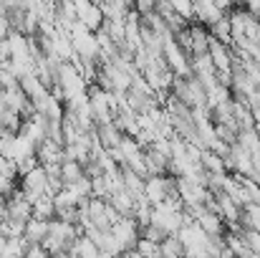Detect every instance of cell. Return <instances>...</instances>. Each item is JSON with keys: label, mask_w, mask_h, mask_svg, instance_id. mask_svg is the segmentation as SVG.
I'll return each instance as SVG.
<instances>
[{"label": "cell", "mask_w": 260, "mask_h": 258, "mask_svg": "<svg viewBox=\"0 0 260 258\" xmlns=\"http://www.w3.org/2000/svg\"><path fill=\"white\" fill-rule=\"evenodd\" d=\"M13 192H15V190H13V180H8V177H0V200H8Z\"/></svg>", "instance_id": "35"}, {"label": "cell", "mask_w": 260, "mask_h": 258, "mask_svg": "<svg viewBox=\"0 0 260 258\" xmlns=\"http://www.w3.org/2000/svg\"><path fill=\"white\" fill-rule=\"evenodd\" d=\"M137 253L144 258H159V243H154V241H149V238H142V241L137 243Z\"/></svg>", "instance_id": "30"}, {"label": "cell", "mask_w": 260, "mask_h": 258, "mask_svg": "<svg viewBox=\"0 0 260 258\" xmlns=\"http://www.w3.org/2000/svg\"><path fill=\"white\" fill-rule=\"evenodd\" d=\"M210 41H212V36L207 33L205 25H200V23L189 25V59L210 53Z\"/></svg>", "instance_id": "14"}, {"label": "cell", "mask_w": 260, "mask_h": 258, "mask_svg": "<svg viewBox=\"0 0 260 258\" xmlns=\"http://www.w3.org/2000/svg\"><path fill=\"white\" fill-rule=\"evenodd\" d=\"M20 190L25 192V197H28L30 203H36V200H41V197L51 195V190H48V175H46V167H36L33 172H28V175L23 177Z\"/></svg>", "instance_id": "8"}, {"label": "cell", "mask_w": 260, "mask_h": 258, "mask_svg": "<svg viewBox=\"0 0 260 258\" xmlns=\"http://www.w3.org/2000/svg\"><path fill=\"white\" fill-rule=\"evenodd\" d=\"M99 5H101V13H104L106 23H124L134 10L129 3H116V0H106V3H99Z\"/></svg>", "instance_id": "16"}, {"label": "cell", "mask_w": 260, "mask_h": 258, "mask_svg": "<svg viewBox=\"0 0 260 258\" xmlns=\"http://www.w3.org/2000/svg\"><path fill=\"white\" fill-rule=\"evenodd\" d=\"M225 165H228V170H233L238 177H253V155L248 152V150H243L240 145H233L230 147V155H228V160H225Z\"/></svg>", "instance_id": "11"}, {"label": "cell", "mask_w": 260, "mask_h": 258, "mask_svg": "<svg viewBox=\"0 0 260 258\" xmlns=\"http://www.w3.org/2000/svg\"><path fill=\"white\" fill-rule=\"evenodd\" d=\"M165 61L174 74V79H192V66H189V56L187 51H182V46L177 41H167L165 43Z\"/></svg>", "instance_id": "5"}, {"label": "cell", "mask_w": 260, "mask_h": 258, "mask_svg": "<svg viewBox=\"0 0 260 258\" xmlns=\"http://www.w3.org/2000/svg\"><path fill=\"white\" fill-rule=\"evenodd\" d=\"M126 258H144V256H139L137 251H132V253H126Z\"/></svg>", "instance_id": "37"}, {"label": "cell", "mask_w": 260, "mask_h": 258, "mask_svg": "<svg viewBox=\"0 0 260 258\" xmlns=\"http://www.w3.org/2000/svg\"><path fill=\"white\" fill-rule=\"evenodd\" d=\"M61 177H63V185L69 187V185H76V182H81V180H86V167L81 165V162H71V160H66L63 165H61Z\"/></svg>", "instance_id": "20"}, {"label": "cell", "mask_w": 260, "mask_h": 258, "mask_svg": "<svg viewBox=\"0 0 260 258\" xmlns=\"http://www.w3.org/2000/svg\"><path fill=\"white\" fill-rule=\"evenodd\" d=\"M5 43H8V51H10V61H33V56H30V38L28 36H23L18 31H10Z\"/></svg>", "instance_id": "13"}, {"label": "cell", "mask_w": 260, "mask_h": 258, "mask_svg": "<svg viewBox=\"0 0 260 258\" xmlns=\"http://www.w3.org/2000/svg\"><path fill=\"white\" fill-rule=\"evenodd\" d=\"M243 228H250V231H258L260 233V208L258 205H248L243 208Z\"/></svg>", "instance_id": "27"}, {"label": "cell", "mask_w": 260, "mask_h": 258, "mask_svg": "<svg viewBox=\"0 0 260 258\" xmlns=\"http://www.w3.org/2000/svg\"><path fill=\"white\" fill-rule=\"evenodd\" d=\"M88 101H91V114H93V124L101 127V124H111L119 114V106L114 101V94L104 91L101 86H93L88 91Z\"/></svg>", "instance_id": "2"}, {"label": "cell", "mask_w": 260, "mask_h": 258, "mask_svg": "<svg viewBox=\"0 0 260 258\" xmlns=\"http://www.w3.org/2000/svg\"><path fill=\"white\" fill-rule=\"evenodd\" d=\"M74 253L79 258H99V248H96V243L88 238V236H79V241L74 243Z\"/></svg>", "instance_id": "25"}, {"label": "cell", "mask_w": 260, "mask_h": 258, "mask_svg": "<svg viewBox=\"0 0 260 258\" xmlns=\"http://www.w3.org/2000/svg\"><path fill=\"white\" fill-rule=\"evenodd\" d=\"M233 99H235V96H233V89L225 84H217L207 91V106H210V109H217V106H222V104H230Z\"/></svg>", "instance_id": "21"}, {"label": "cell", "mask_w": 260, "mask_h": 258, "mask_svg": "<svg viewBox=\"0 0 260 258\" xmlns=\"http://www.w3.org/2000/svg\"><path fill=\"white\" fill-rule=\"evenodd\" d=\"M238 145H240L243 150H248L250 155H258L260 152V132L255 127L240 129V132H238Z\"/></svg>", "instance_id": "22"}, {"label": "cell", "mask_w": 260, "mask_h": 258, "mask_svg": "<svg viewBox=\"0 0 260 258\" xmlns=\"http://www.w3.org/2000/svg\"><path fill=\"white\" fill-rule=\"evenodd\" d=\"M111 233H114V238L119 241V246H121L126 253L137 251V243L142 241V228H139V223H137L134 218H119V220L111 225Z\"/></svg>", "instance_id": "4"}, {"label": "cell", "mask_w": 260, "mask_h": 258, "mask_svg": "<svg viewBox=\"0 0 260 258\" xmlns=\"http://www.w3.org/2000/svg\"><path fill=\"white\" fill-rule=\"evenodd\" d=\"M15 137L13 132H0V157L5 160H13V152H15Z\"/></svg>", "instance_id": "28"}, {"label": "cell", "mask_w": 260, "mask_h": 258, "mask_svg": "<svg viewBox=\"0 0 260 258\" xmlns=\"http://www.w3.org/2000/svg\"><path fill=\"white\" fill-rule=\"evenodd\" d=\"M93 134H96V139H99V145H101L104 150H116V147L121 145V139H124V132L116 127V122L96 127Z\"/></svg>", "instance_id": "15"}, {"label": "cell", "mask_w": 260, "mask_h": 258, "mask_svg": "<svg viewBox=\"0 0 260 258\" xmlns=\"http://www.w3.org/2000/svg\"><path fill=\"white\" fill-rule=\"evenodd\" d=\"M210 36L225 46H233V25H230V18L225 15L222 20H217L212 28H210Z\"/></svg>", "instance_id": "24"}, {"label": "cell", "mask_w": 260, "mask_h": 258, "mask_svg": "<svg viewBox=\"0 0 260 258\" xmlns=\"http://www.w3.org/2000/svg\"><path fill=\"white\" fill-rule=\"evenodd\" d=\"M33 218H36V220H46V223L56 220V203H53V195H46V197H41V200L33 203Z\"/></svg>", "instance_id": "18"}, {"label": "cell", "mask_w": 260, "mask_h": 258, "mask_svg": "<svg viewBox=\"0 0 260 258\" xmlns=\"http://www.w3.org/2000/svg\"><path fill=\"white\" fill-rule=\"evenodd\" d=\"M253 258H260V256H253Z\"/></svg>", "instance_id": "38"}, {"label": "cell", "mask_w": 260, "mask_h": 258, "mask_svg": "<svg viewBox=\"0 0 260 258\" xmlns=\"http://www.w3.org/2000/svg\"><path fill=\"white\" fill-rule=\"evenodd\" d=\"M76 20L84 23L91 33H99L106 23L104 13H101V5L99 3H91V0H81L76 3Z\"/></svg>", "instance_id": "10"}, {"label": "cell", "mask_w": 260, "mask_h": 258, "mask_svg": "<svg viewBox=\"0 0 260 258\" xmlns=\"http://www.w3.org/2000/svg\"><path fill=\"white\" fill-rule=\"evenodd\" d=\"M172 195H177V190H174V177H167V175L147 177V182H144V200H147L152 208L167 203Z\"/></svg>", "instance_id": "3"}, {"label": "cell", "mask_w": 260, "mask_h": 258, "mask_svg": "<svg viewBox=\"0 0 260 258\" xmlns=\"http://www.w3.org/2000/svg\"><path fill=\"white\" fill-rule=\"evenodd\" d=\"M23 258H53L43 246H28V251H25V256Z\"/></svg>", "instance_id": "34"}, {"label": "cell", "mask_w": 260, "mask_h": 258, "mask_svg": "<svg viewBox=\"0 0 260 258\" xmlns=\"http://www.w3.org/2000/svg\"><path fill=\"white\" fill-rule=\"evenodd\" d=\"M48 228H51V223L33 218L30 223H25V233H23L25 243L28 246H43V241L48 238Z\"/></svg>", "instance_id": "17"}, {"label": "cell", "mask_w": 260, "mask_h": 258, "mask_svg": "<svg viewBox=\"0 0 260 258\" xmlns=\"http://www.w3.org/2000/svg\"><path fill=\"white\" fill-rule=\"evenodd\" d=\"M5 220L23 223V225L33 220V203L25 197L23 190H15V192L5 200Z\"/></svg>", "instance_id": "6"}, {"label": "cell", "mask_w": 260, "mask_h": 258, "mask_svg": "<svg viewBox=\"0 0 260 258\" xmlns=\"http://www.w3.org/2000/svg\"><path fill=\"white\" fill-rule=\"evenodd\" d=\"M38 162L41 167H51V165H63L66 162V150L61 142H53V139H46L41 147H38Z\"/></svg>", "instance_id": "12"}, {"label": "cell", "mask_w": 260, "mask_h": 258, "mask_svg": "<svg viewBox=\"0 0 260 258\" xmlns=\"http://www.w3.org/2000/svg\"><path fill=\"white\" fill-rule=\"evenodd\" d=\"M172 10L187 23V20H192L194 18V3H189V0H174L172 3Z\"/></svg>", "instance_id": "29"}, {"label": "cell", "mask_w": 260, "mask_h": 258, "mask_svg": "<svg viewBox=\"0 0 260 258\" xmlns=\"http://www.w3.org/2000/svg\"><path fill=\"white\" fill-rule=\"evenodd\" d=\"M230 13V3H212V0H200L194 3V20L200 25H215L217 20H222L225 15Z\"/></svg>", "instance_id": "7"}, {"label": "cell", "mask_w": 260, "mask_h": 258, "mask_svg": "<svg viewBox=\"0 0 260 258\" xmlns=\"http://www.w3.org/2000/svg\"><path fill=\"white\" fill-rule=\"evenodd\" d=\"M159 256L162 258H184V246L179 243L177 236H172V238H167V241L159 246Z\"/></svg>", "instance_id": "26"}, {"label": "cell", "mask_w": 260, "mask_h": 258, "mask_svg": "<svg viewBox=\"0 0 260 258\" xmlns=\"http://www.w3.org/2000/svg\"><path fill=\"white\" fill-rule=\"evenodd\" d=\"M13 86H18V79L8 71V66H3V69H0V91H8V89H13Z\"/></svg>", "instance_id": "33"}, {"label": "cell", "mask_w": 260, "mask_h": 258, "mask_svg": "<svg viewBox=\"0 0 260 258\" xmlns=\"http://www.w3.org/2000/svg\"><path fill=\"white\" fill-rule=\"evenodd\" d=\"M81 94H88V84L81 79V74L76 71L74 64H63L58 69V79H56V86H53V96L63 99V101H71Z\"/></svg>", "instance_id": "1"}, {"label": "cell", "mask_w": 260, "mask_h": 258, "mask_svg": "<svg viewBox=\"0 0 260 258\" xmlns=\"http://www.w3.org/2000/svg\"><path fill=\"white\" fill-rule=\"evenodd\" d=\"M210 59L217 69L220 76H233V69H235V51L233 46H225L220 41H210Z\"/></svg>", "instance_id": "9"}, {"label": "cell", "mask_w": 260, "mask_h": 258, "mask_svg": "<svg viewBox=\"0 0 260 258\" xmlns=\"http://www.w3.org/2000/svg\"><path fill=\"white\" fill-rule=\"evenodd\" d=\"M18 84H20V89L25 91V96H28L30 101H36V99H41V96H46V94L51 91V89H48V86L43 84V81H41V79H38L36 74H30V76L20 79Z\"/></svg>", "instance_id": "19"}, {"label": "cell", "mask_w": 260, "mask_h": 258, "mask_svg": "<svg viewBox=\"0 0 260 258\" xmlns=\"http://www.w3.org/2000/svg\"><path fill=\"white\" fill-rule=\"evenodd\" d=\"M15 175H18V165H15L13 160H5V157H0V177L15 180Z\"/></svg>", "instance_id": "32"}, {"label": "cell", "mask_w": 260, "mask_h": 258, "mask_svg": "<svg viewBox=\"0 0 260 258\" xmlns=\"http://www.w3.org/2000/svg\"><path fill=\"white\" fill-rule=\"evenodd\" d=\"M0 15H8V5H3V3H0Z\"/></svg>", "instance_id": "36"}, {"label": "cell", "mask_w": 260, "mask_h": 258, "mask_svg": "<svg viewBox=\"0 0 260 258\" xmlns=\"http://www.w3.org/2000/svg\"><path fill=\"white\" fill-rule=\"evenodd\" d=\"M240 233H243V238H245L250 253H253V256H260V233L258 231H250V228H243V225H240Z\"/></svg>", "instance_id": "31"}, {"label": "cell", "mask_w": 260, "mask_h": 258, "mask_svg": "<svg viewBox=\"0 0 260 258\" xmlns=\"http://www.w3.org/2000/svg\"><path fill=\"white\" fill-rule=\"evenodd\" d=\"M202 170L212 177V175H225V172H228V165H225V160H222L220 155L205 150V155H202Z\"/></svg>", "instance_id": "23"}]
</instances>
